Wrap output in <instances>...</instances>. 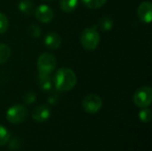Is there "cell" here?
<instances>
[{"label": "cell", "mask_w": 152, "mask_h": 151, "mask_svg": "<svg viewBox=\"0 0 152 151\" xmlns=\"http://www.w3.org/2000/svg\"><path fill=\"white\" fill-rule=\"evenodd\" d=\"M53 85L60 92H68L73 89L77 84L75 72L69 68L59 69L53 78Z\"/></svg>", "instance_id": "obj_1"}, {"label": "cell", "mask_w": 152, "mask_h": 151, "mask_svg": "<svg viewBox=\"0 0 152 151\" xmlns=\"http://www.w3.org/2000/svg\"><path fill=\"white\" fill-rule=\"evenodd\" d=\"M100 40H101L100 34L95 27L86 28L83 29V31L80 34L81 45L88 51L95 50L99 45Z\"/></svg>", "instance_id": "obj_2"}, {"label": "cell", "mask_w": 152, "mask_h": 151, "mask_svg": "<svg viewBox=\"0 0 152 151\" xmlns=\"http://www.w3.org/2000/svg\"><path fill=\"white\" fill-rule=\"evenodd\" d=\"M152 101V89L149 85H143L138 88L134 96L133 101L139 108H147L151 105Z\"/></svg>", "instance_id": "obj_3"}, {"label": "cell", "mask_w": 152, "mask_h": 151, "mask_svg": "<svg viewBox=\"0 0 152 151\" xmlns=\"http://www.w3.org/2000/svg\"><path fill=\"white\" fill-rule=\"evenodd\" d=\"M28 111L24 105L17 104L8 109L6 112V119L11 124H20L28 117Z\"/></svg>", "instance_id": "obj_4"}, {"label": "cell", "mask_w": 152, "mask_h": 151, "mask_svg": "<svg viewBox=\"0 0 152 151\" xmlns=\"http://www.w3.org/2000/svg\"><path fill=\"white\" fill-rule=\"evenodd\" d=\"M56 64V58L53 54L50 53H44L37 59V68L40 73L51 74L54 70Z\"/></svg>", "instance_id": "obj_5"}, {"label": "cell", "mask_w": 152, "mask_h": 151, "mask_svg": "<svg viewBox=\"0 0 152 151\" xmlns=\"http://www.w3.org/2000/svg\"><path fill=\"white\" fill-rule=\"evenodd\" d=\"M82 106L86 112L89 114H95L102 109V100L96 94H88L84 98Z\"/></svg>", "instance_id": "obj_6"}, {"label": "cell", "mask_w": 152, "mask_h": 151, "mask_svg": "<svg viewBox=\"0 0 152 151\" xmlns=\"http://www.w3.org/2000/svg\"><path fill=\"white\" fill-rule=\"evenodd\" d=\"M34 12L37 20L42 23H49L53 18V10L46 4H40Z\"/></svg>", "instance_id": "obj_7"}, {"label": "cell", "mask_w": 152, "mask_h": 151, "mask_svg": "<svg viewBox=\"0 0 152 151\" xmlns=\"http://www.w3.org/2000/svg\"><path fill=\"white\" fill-rule=\"evenodd\" d=\"M137 16L144 23H151L152 19V4L149 1L142 2L137 9Z\"/></svg>", "instance_id": "obj_8"}, {"label": "cell", "mask_w": 152, "mask_h": 151, "mask_svg": "<svg viewBox=\"0 0 152 151\" xmlns=\"http://www.w3.org/2000/svg\"><path fill=\"white\" fill-rule=\"evenodd\" d=\"M51 116V109L48 106L39 105L36 107L32 111V118L37 123H43L46 121Z\"/></svg>", "instance_id": "obj_9"}, {"label": "cell", "mask_w": 152, "mask_h": 151, "mask_svg": "<svg viewBox=\"0 0 152 151\" xmlns=\"http://www.w3.org/2000/svg\"><path fill=\"white\" fill-rule=\"evenodd\" d=\"M45 44L49 48L55 50L59 48L61 44V37L59 34L55 32H49L45 35L44 38Z\"/></svg>", "instance_id": "obj_10"}, {"label": "cell", "mask_w": 152, "mask_h": 151, "mask_svg": "<svg viewBox=\"0 0 152 151\" xmlns=\"http://www.w3.org/2000/svg\"><path fill=\"white\" fill-rule=\"evenodd\" d=\"M37 78H38L37 81H38L39 86L43 91L48 92L52 89L53 82V78L50 77V74H45V73L39 72Z\"/></svg>", "instance_id": "obj_11"}, {"label": "cell", "mask_w": 152, "mask_h": 151, "mask_svg": "<svg viewBox=\"0 0 152 151\" xmlns=\"http://www.w3.org/2000/svg\"><path fill=\"white\" fill-rule=\"evenodd\" d=\"M60 8L67 12L74 11L77 4H78V0H61L60 1Z\"/></svg>", "instance_id": "obj_12"}, {"label": "cell", "mask_w": 152, "mask_h": 151, "mask_svg": "<svg viewBox=\"0 0 152 151\" xmlns=\"http://www.w3.org/2000/svg\"><path fill=\"white\" fill-rule=\"evenodd\" d=\"M19 9L21 12L27 14V15H30L34 12L35 11V7H34V4L28 1V0H21L20 3H19Z\"/></svg>", "instance_id": "obj_13"}, {"label": "cell", "mask_w": 152, "mask_h": 151, "mask_svg": "<svg viewBox=\"0 0 152 151\" xmlns=\"http://www.w3.org/2000/svg\"><path fill=\"white\" fill-rule=\"evenodd\" d=\"M99 27L103 31H109L113 27V20L109 16H103L99 20Z\"/></svg>", "instance_id": "obj_14"}, {"label": "cell", "mask_w": 152, "mask_h": 151, "mask_svg": "<svg viewBox=\"0 0 152 151\" xmlns=\"http://www.w3.org/2000/svg\"><path fill=\"white\" fill-rule=\"evenodd\" d=\"M82 4L89 9H98L104 5L107 0H81Z\"/></svg>", "instance_id": "obj_15"}, {"label": "cell", "mask_w": 152, "mask_h": 151, "mask_svg": "<svg viewBox=\"0 0 152 151\" xmlns=\"http://www.w3.org/2000/svg\"><path fill=\"white\" fill-rule=\"evenodd\" d=\"M11 56V48L5 44H0V64L4 63Z\"/></svg>", "instance_id": "obj_16"}, {"label": "cell", "mask_w": 152, "mask_h": 151, "mask_svg": "<svg viewBox=\"0 0 152 151\" xmlns=\"http://www.w3.org/2000/svg\"><path fill=\"white\" fill-rule=\"evenodd\" d=\"M10 139V132L0 125V146L5 145Z\"/></svg>", "instance_id": "obj_17"}, {"label": "cell", "mask_w": 152, "mask_h": 151, "mask_svg": "<svg viewBox=\"0 0 152 151\" xmlns=\"http://www.w3.org/2000/svg\"><path fill=\"white\" fill-rule=\"evenodd\" d=\"M139 117L142 122L149 123L151 120V111L147 108H142V109L139 113Z\"/></svg>", "instance_id": "obj_18"}, {"label": "cell", "mask_w": 152, "mask_h": 151, "mask_svg": "<svg viewBox=\"0 0 152 151\" xmlns=\"http://www.w3.org/2000/svg\"><path fill=\"white\" fill-rule=\"evenodd\" d=\"M9 27V20L4 13L0 12V34L4 33Z\"/></svg>", "instance_id": "obj_19"}, {"label": "cell", "mask_w": 152, "mask_h": 151, "mask_svg": "<svg viewBox=\"0 0 152 151\" xmlns=\"http://www.w3.org/2000/svg\"><path fill=\"white\" fill-rule=\"evenodd\" d=\"M28 35L33 37V38H37V37H39L41 36V29L37 25H30L28 27Z\"/></svg>", "instance_id": "obj_20"}, {"label": "cell", "mask_w": 152, "mask_h": 151, "mask_svg": "<svg viewBox=\"0 0 152 151\" xmlns=\"http://www.w3.org/2000/svg\"><path fill=\"white\" fill-rule=\"evenodd\" d=\"M36 98H37L36 93H35L34 92H31V91H30V92L26 93L22 96L23 102H24V103H26V104H28V105L34 103V102H35V101H36Z\"/></svg>", "instance_id": "obj_21"}, {"label": "cell", "mask_w": 152, "mask_h": 151, "mask_svg": "<svg viewBox=\"0 0 152 151\" xmlns=\"http://www.w3.org/2000/svg\"><path fill=\"white\" fill-rule=\"evenodd\" d=\"M8 142H9L8 148H9V150H17L20 148V140H19V138H16V137H14V138H12V139H11V140L9 139Z\"/></svg>", "instance_id": "obj_22"}, {"label": "cell", "mask_w": 152, "mask_h": 151, "mask_svg": "<svg viewBox=\"0 0 152 151\" xmlns=\"http://www.w3.org/2000/svg\"><path fill=\"white\" fill-rule=\"evenodd\" d=\"M45 1H48V2H50V1H53V0H45Z\"/></svg>", "instance_id": "obj_23"}]
</instances>
